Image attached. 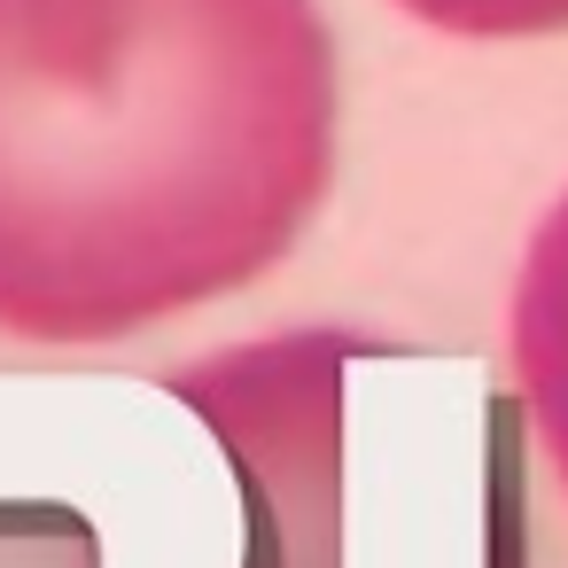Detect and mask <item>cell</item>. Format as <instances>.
I'll return each mask as SVG.
<instances>
[{
    "instance_id": "obj_1",
    "label": "cell",
    "mask_w": 568,
    "mask_h": 568,
    "mask_svg": "<svg viewBox=\"0 0 568 568\" xmlns=\"http://www.w3.org/2000/svg\"><path fill=\"white\" fill-rule=\"evenodd\" d=\"M327 180L320 0H0V335L125 343L242 296Z\"/></svg>"
},
{
    "instance_id": "obj_2",
    "label": "cell",
    "mask_w": 568,
    "mask_h": 568,
    "mask_svg": "<svg viewBox=\"0 0 568 568\" xmlns=\"http://www.w3.org/2000/svg\"><path fill=\"white\" fill-rule=\"evenodd\" d=\"M358 327H281L172 374L242 483V568H343V366Z\"/></svg>"
},
{
    "instance_id": "obj_4",
    "label": "cell",
    "mask_w": 568,
    "mask_h": 568,
    "mask_svg": "<svg viewBox=\"0 0 568 568\" xmlns=\"http://www.w3.org/2000/svg\"><path fill=\"white\" fill-rule=\"evenodd\" d=\"M397 9L444 40H552V32H568V0H397Z\"/></svg>"
},
{
    "instance_id": "obj_3",
    "label": "cell",
    "mask_w": 568,
    "mask_h": 568,
    "mask_svg": "<svg viewBox=\"0 0 568 568\" xmlns=\"http://www.w3.org/2000/svg\"><path fill=\"white\" fill-rule=\"evenodd\" d=\"M506 366L537 428V452L568 490V187L537 211L521 242L514 296H506Z\"/></svg>"
}]
</instances>
